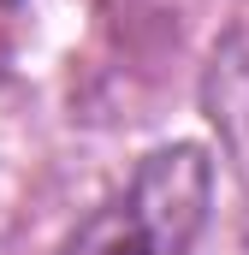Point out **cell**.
Here are the masks:
<instances>
[{
  "label": "cell",
  "mask_w": 249,
  "mask_h": 255,
  "mask_svg": "<svg viewBox=\"0 0 249 255\" xmlns=\"http://www.w3.org/2000/svg\"><path fill=\"white\" fill-rule=\"evenodd\" d=\"M214 172L202 148H160L107 208H95L60 255H190L208 220Z\"/></svg>",
  "instance_id": "1"
}]
</instances>
